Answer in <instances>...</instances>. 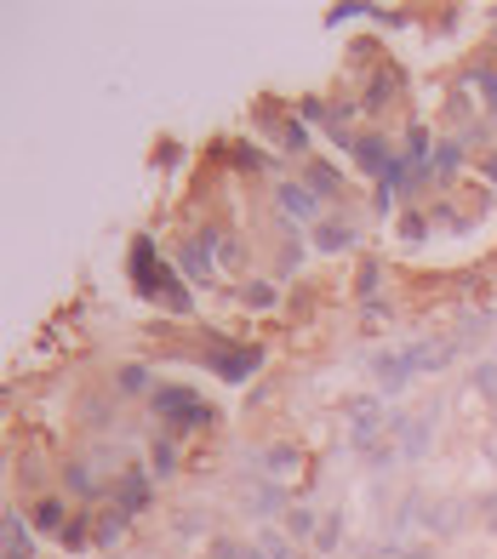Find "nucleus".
Here are the masks:
<instances>
[{
    "instance_id": "f257e3e1",
    "label": "nucleus",
    "mask_w": 497,
    "mask_h": 559,
    "mask_svg": "<svg viewBox=\"0 0 497 559\" xmlns=\"http://www.w3.org/2000/svg\"><path fill=\"white\" fill-rule=\"evenodd\" d=\"M132 274H138V286H143V292H155V297H161V309H171V314H189V309H194V302H189V292L178 286V280H171V274H161V263H155V246H149V240H138Z\"/></svg>"
},
{
    "instance_id": "39448f33",
    "label": "nucleus",
    "mask_w": 497,
    "mask_h": 559,
    "mask_svg": "<svg viewBox=\"0 0 497 559\" xmlns=\"http://www.w3.org/2000/svg\"><path fill=\"white\" fill-rule=\"evenodd\" d=\"M309 177H315V189H327V194H332V189H338V177H332V171H327V166H315V171H309Z\"/></svg>"
},
{
    "instance_id": "20e7f679",
    "label": "nucleus",
    "mask_w": 497,
    "mask_h": 559,
    "mask_svg": "<svg viewBox=\"0 0 497 559\" xmlns=\"http://www.w3.org/2000/svg\"><path fill=\"white\" fill-rule=\"evenodd\" d=\"M35 520H40V525H58V520H63V508H58V502H40V508H35Z\"/></svg>"
},
{
    "instance_id": "423d86ee",
    "label": "nucleus",
    "mask_w": 497,
    "mask_h": 559,
    "mask_svg": "<svg viewBox=\"0 0 497 559\" xmlns=\"http://www.w3.org/2000/svg\"><path fill=\"white\" fill-rule=\"evenodd\" d=\"M246 302H252V309H263V302H275V292H269V286H252V292H246Z\"/></svg>"
},
{
    "instance_id": "f03ea898",
    "label": "nucleus",
    "mask_w": 497,
    "mask_h": 559,
    "mask_svg": "<svg viewBox=\"0 0 497 559\" xmlns=\"http://www.w3.org/2000/svg\"><path fill=\"white\" fill-rule=\"evenodd\" d=\"M281 206H286L292 217H315V194H304V189H281Z\"/></svg>"
},
{
    "instance_id": "7ed1b4c3",
    "label": "nucleus",
    "mask_w": 497,
    "mask_h": 559,
    "mask_svg": "<svg viewBox=\"0 0 497 559\" xmlns=\"http://www.w3.org/2000/svg\"><path fill=\"white\" fill-rule=\"evenodd\" d=\"M7 559H29V543H23V520H7Z\"/></svg>"
}]
</instances>
